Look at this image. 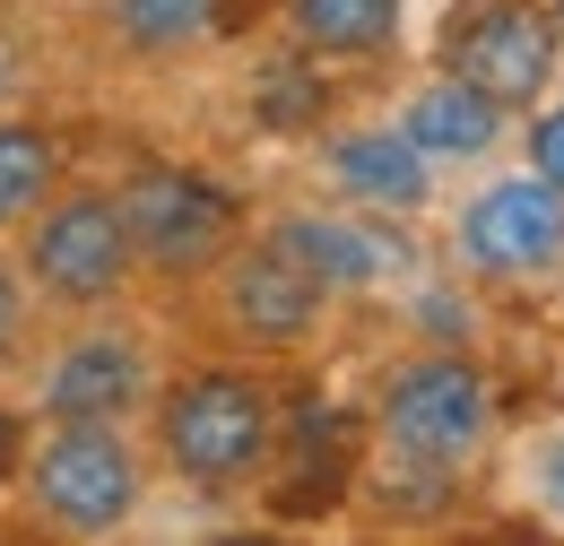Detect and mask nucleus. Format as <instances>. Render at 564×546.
<instances>
[{"label":"nucleus","instance_id":"f257e3e1","mask_svg":"<svg viewBox=\"0 0 564 546\" xmlns=\"http://www.w3.org/2000/svg\"><path fill=\"white\" fill-rule=\"evenodd\" d=\"M140 434H148V460L174 485L243 494V485L270 478V460H279V391L261 382V364L235 356V364H209V373L156 382Z\"/></svg>","mask_w":564,"mask_h":546},{"label":"nucleus","instance_id":"f03ea898","mask_svg":"<svg viewBox=\"0 0 564 546\" xmlns=\"http://www.w3.org/2000/svg\"><path fill=\"white\" fill-rule=\"evenodd\" d=\"M165 364L148 321H131L122 304H96V313H44V330L26 347V364L9 373L26 425L44 416H105V425H140L156 400Z\"/></svg>","mask_w":564,"mask_h":546},{"label":"nucleus","instance_id":"7ed1b4c3","mask_svg":"<svg viewBox=\"0 0 564 546\" xmlns=\"http://www.w3.org/2000/svg\"><path fill=\"white\" fill-rule=\"evenodd\" d=\"M148 485H156V460H148L140 425L44 416L18 443V494L62 538H113V529H131L148 512Z\"/></svg>","mask_w":564,"mask_h":546},{"label":"nucleus","instance_id":"20e7f679","mask_svg":"<svg viewBox=\"0 0 564 546\" xmlns=\"http://www.w3.org/2000/svg\"><path fill=\"white\" fill-rule=\"evenodd\" d=\"M434 261L469 286H495V295L564 286V192L547 174H530L521 156L478 165V183L443 208V252Z\"/></svg>","mask_w":564,"mask_h":546},{"label":"nucleus","instance_id":"39448f33","mask_svg":"<svg viewBox=\"0 0 564 546\" xmlns=\"http://www.w3.org/2000/svg\"><path fill=\"white\" fill-rule=\"evenodd\" d=\"M192 313L226 356L243 364H279V356H313L339 321V295L313 270H295L261 226H243L209 270L192 277Z\"/></svg>","mask_w":564,"mask_h":546},{"label":"nucleus","instance_id":"423d86ee","mask_svg":"<svg viewBox=\"0 0 564 546\" xmlns=\"http://www.w3.org/2000/svg\"><path fill=\"white\" fill-rule=\"evenodd\" d=\"M373 434L391 460H417L434 478H469L495 451V382L469 347H409L373 382Z\"/></svg>","mask_w":564,"mask_h":546},{"label":"nucleus","instance_id":"0eeeda50","mask_svg":"<svg viewBox=\"0 0 564 546\" xmlns=\"http://www.w3.org/2000/svg\"><path fill=\"white\" fill-rule=\"evenodd\" d=\"M18 270L35 286L44 313H96V304H131L140 286V252H131V226L113 183H53V200L35 208L18 234H9Z\"/></svg>","mask_w":564,"mask_h":546},{"label":"nucleus","instance_id":"6e6552de","mask_svg":"<svg viewBox=\"0 0 564 546\" xmlns=\"http://www.w3.org/2000/svg\"><path fill=\"white\" fill-rule=\"evenodd\" d=\"M113 200H122V226H131L140 277H156V286H192L252 226L243 200L217 192L209 174H192V165H140V174L113 183Z\"/></svg>","mask_w":564,"mask_h":546},{"label":"nucleus","instance_id":"1a4fd4ad","mask_svg":"<svg viewBox=\"0 0 564 546\" xmlns=\"http://www.w3.org/2000/svg\"><path fill=\"white\" fill-rule=\"evenodd\" d=\"M261 234L279 243L295 270H313L339 304L348 295H400V277L425 270V252L409 243L400 217H373V208H348V200H295V208H270Z\"/></svg>","mask_w":564,"mask_h":546},{"label":"nucleus","instance_id":"9d476101","mask_svg":"<svg viewBox=\"0 0 564 546\" xmlns=\"http://www.w3.org/2000/svg\"><path fill=\"white\" fill-rule=\"evenodd\" d=\"M443 69L495 96L503 113H530L564 78V18L547 0H478L469 18H452L443 35Z\"/></svg>","mask_w":564,"mask_h":546},{"label":"nucleus","instance_id":"9b49d317","mask_svg":"<svg viewBox=\"0 0 564 546\" xmlns=\"http://www.w3.org/2000/svg\"><path fill=\"white\" fill-rule=\"evenodd\" d=\"M313 174H322V200L373 208V217H400V226H417L425 208L443 200V174L391 122H339V131H322Z\"/></svg>","mask_w":564,"mask_h":546},{"label":"nucleus","instance_id":"f8f14e48","mask_svg":"<svg viewBox=\"0 0 564 546\" xmlns=\"http://www.w3.org/2000/svg\"><path fill=\"white\" fill-rule=\"evenodd\" d=\"M382 122L409 139L434 174H478V165H495V156L512 148V113H503L495 96H478L469 78H452L443 62L425 69V78H409Z\"/></svg>","mask_w":564,"mask_h":546},{"label":"nucleus","instance_id":"ddd939ff","mask_svg":"<svg viewBox=\"0 0 564 546\" xmlns=\"http://www.w3.org/2000/svg\"><path fill=\"white\" fill-rule=\"evenodd\" d=\"M279 26L304 62H391L409 0H279Z\"/></svg>","mask_w":564,"mask_h":546},{"label":"nucleus","instance_id":"4468645a","mask_svg":"<svg viewBox=\"0 0 564 546\" xmlns=\"http://www.w3.org/2000/svg\"><path fill=\"white\" fill-rule=\"evenodd\" d=\"M226 18V0H105V35L140 62H183L200 53Z\"/></svg>","mask_w":564,"mask_h":546},{"label":"nucleus","instance_id":"2eb2a0df","mask_svg":"<svg viewBox=\"0 0 564 546\" xmlns=\"http://www.w3.org/2000/svg\"><path fill=\"white\" fill-rule=\"evenodd\" d=\"M70 174V156H62V131H44V122H0V243L35 217V208L53 200V183Z\"/></svg>","mask_w":564,"mask_h":546},{"label":"nucleus","instance_id":"dca6fc26","mask_svg":"<svg viewBox=\"0 0 564 546\" xmlns=\"http://www.w3.org/2000/svg\"><path fill=\"white\" fill-rule=\"evenodd\" d=\"M400 295H409V313H417V339L425 347H478V295H460V277L443 270H417L400 277Z\"/></svg>","mask_w":564,"mask_h":546},{"label":"nucleus","instance_id":"f3484780","mask_svg":"<svg viewBox=\"0 0 564 546\" xmlns=\"http://www.w3.org/2000/svg\"><path fill=\"white\" fill-rule=\"evenodd\" d=\"M35 330H44V304H35V286H26V270H18V252L0 243V382L26 364Z\"/></svg>","mask_w":564,"mask_h":546},{"label":"nucleus","instance_id":"a211bd4d","mask_svg":"<svg viewBox=\"0 0 564 546\" xmlns=\"http://www.w3.org/2000/svg\"><path fill=\"white\" fill-rule=\"evenodd\" d=\"M521 503H530L547 529H564V416L521 443Z\"/></svg>","mask_w":564,"mask_h":546},{"label":"nucleus","instance_id":"6ab92c4d","mask_svg":"<svg viewBox=\"0 0 564 546\" xmlns=\"http://www.w3.org/2000/svg\"><path fill=\"white\" fill-rule=\"evenodd\" d=\"M521 165L530 174H547L564 192V87H547L539 105H530V131H521Z\"/></svg>","mask_w":564,"mask_h":546},{"label":"nucleus","instance_id":"aec40b11","mask_svg":"<svg viewBox=\"0 0 564 546\" xmlns=\"http://www.w3.org/2000/svg\"><path fill=\"white\" fill-rule=\"evenodd\" d=\"M18 443H26V416H18L9 400H0V485L18 478Z\"/></svg>","mask_w":564,"mask_h":546},{"label":"nucleus","instance_id":"412c9836","mask_svg":"<svg viewBox=\"0 0 564 546\" xmlns=\"http://www.w3.org/2000/svg\"><path fill=\"white\" fill-rule=\"evenodd\" d=\"M9 87H18V69H9V53H0V96H9Z\"/></svg>","mask_w":564,"mask_h":546},{"label":"nucleus","instance_id":"4be33fe9","mask_svg":"<svg viewBox=\"0 0 564 546\" xmlns=\"http://www.w3.org/2000/svg\"><path fill=\"white\" fill-rule=\"evenodd\" d=\"M547 9H556V18H564V0H547Z\"/></svg>","mask_w":564,"mask_h":546}]
</instances>
